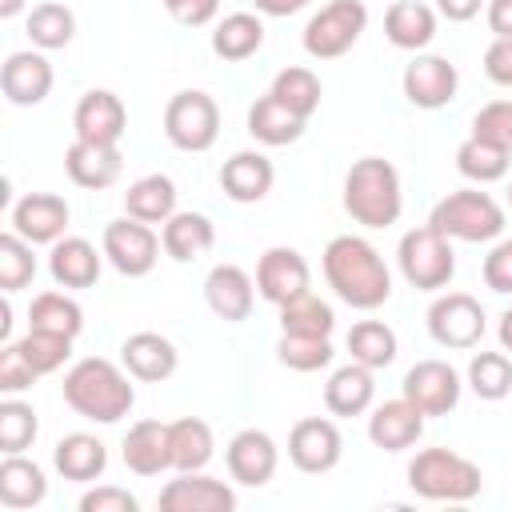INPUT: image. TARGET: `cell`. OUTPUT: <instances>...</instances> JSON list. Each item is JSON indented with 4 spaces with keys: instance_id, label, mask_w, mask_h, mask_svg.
Masks as SVG:
<instances>
[{
    "instance_id": "obj_50",
    "label": "cell",
    "mask_w": 512,
    "mask_h": 512,
    "mask_svg": "<svg viewBox=\"0 0 512 512\" xmlns=\"http://www.w3.org/2000/svg\"><path fill=\"white\" fill-rule=\"evenodd\" d=\"M484 284L492 288V292H500V296H508L512 292V236L508 240H500L488 256H484Z\"/></svg>"
},
{
    "instance_id": "obj_6",
    "label": "cell",
    "mask_w": 512,
    "mask_h": 512,
    "mask_svg": "<svg viewBox=\"0 0 512 512\" xmlns=\"http://www.w3.org/2000/svg\"><path fill=\"white\" fill-rule=\"evenodd\" d=\"M396 260H400L404 280L420 292H440L456 276V252H452L448 236H440L432 224L404 232L400 248H396Z\"/></svg>"
},
{
    "instance_id": "obj_57",
    "label": "cell",
    "mask_w": 512,
    "mask_h": 512,
    "mask_svg": "<svg viewBox=\"0 0 512 512\" xmlns=\"http://www.w3.org/2000/svg\"><path fill=\"white\" fill-rule=\"evenodd\" d=\"M28 0H0V16L4 20H12V16H20V8H24Z\"/></svg>"
},
{
    "instance_id": "obj_44",
    "label": "cell",
    "mask_w": 512,
    "mask_h": 512,
    "mask_svg": "<svg viewBox=\"0 0 512 512\" xmlns=\"http://www.w3.org/2000/svg\"><path fill=\"white\" fill-rule=\"evenodd\" d=\"M36 276V256H32V244L20 236V232H4L0 236V288L4 292H20L24 284H32Z\"/></svg>"
},
{
    "instance_id": "obj_56",
    "label": "cell",
    "mask_w": 512,
    "mask_h": 512,
    "mask_svg": "<svg viewBox=\"0 0 512 512\" xmlns=\"http://www.w3.org/2000/svg\"><path fill=\"white\" fill-rule=\"evenodd\" d=\"M500 348H504V352H512V308L500 316Z\"/></svg>"
},
{
    "instance_id": "obj_37",
    "label": "cell",
    "mask_w": 512,
    "mask_h": 512,
    "mask_svg": "<svg viewBox=\"0 0 512 512\" xmlns=\"http://www.w3.org/2000/svg\"><path fill=\"white\" fill-rule=\"evenodd\" d=\"M284 108H292L300 120H312V112L320 108V96H324V88H320V76L312 72V68H304V64H292V68H280L276 76H272V88H268Z\"/></svg>"
},
{
    "instance_id": "obj_58",
    "label": "cell",
    "mask_w": 512,
    "mask_h": 512,
    "mask_svg": "<svg viewBox=\"0 0 512 512\" xmlns=\"http://www.w3.org/2000/svg\"><path fill=\"white\" fill-rule=\"evenodd\" d=\"M508 208H512V184H508Z\"/></svg>"
},
{
    "instance_id": "obj_45",
    "label": "cell",
    "mask_w": 512,
    "mask_h": 512,
    "mask_svg": "<svg viewBox=\"0 0 512 512\" xmlns=\"http://www.w3.org/2000/svg\"><path fill=\"white\" fill-rule=\"evenodd\" d=\"M16 348H20V356L36 368V376H48V372L64 368V360L72 356V340H68V336L36 332V328H28V332L16 340Z\"/></svg>"
},
{
    "instance_id": "obj_31",
    "label": "cell",
    "mask_w": 512,
    "mask_h": 512,
    "mask_svg": "<svg viewBox=\"0 0 512 512\" xmlns=\"http://www.w3.org/2000/svg\"><path fill=\"white\" fill-rule=\"evenodd\" d=\"M52 464L64 480H76V484H92L96 476H104L108 468V448L88 436V432H72L64 436L56 448H52Z\"/></svg>"
},
{
    "instance_id": "obj_27",
    "label": "cell",
    "mask_w": 512,
    "mask_h": 512,
    "mask_svg": "<svg viewBox=\"0 0 512 512\" xmlns=\"http://www.w3.org/2000/svg\"><path fill=\"white\" fill-rule=\"evenodd\" d=\"M372 396H376V380H372V368L364 364H344L328 376L324 384V408L332 416H364L372 408Z\"/></svg>"
},
{
    "instance_id": "obj_54",
    "label": "cell",
    "mask_w": 512,
    "mask_h": 512,
    "mask_svg": "<svg viewBox=\"0 0 512 512\" xmlns=\"http://www.w3.org/2000/svg\"><path fill=\"white\" fill-rule=\"evenodd\" d=\"M480 8H488V0H436V12L444 20H456V24L480 16Z\"/></svg>"
},
{
    "instance_id": "obj_46",
    "label": "cell",
    "mask_w": 512,
    "mask_h": 512,
    "mask_svg": "<svg viewBox=\"0 0 512 512\" xmlns=\"http://www.w3.org/2000/svg\"><path fill=\"white\" fill-rule=\"evenodd\" d=\"M40 424H36V412L32 404L24 400H0V452L12 456V452H24L32 440H36Z\"/></svg>"
},
{
    "instance_id": "obj_3",
    "label": "cell",
    "mask_w": 512,
    "mask_h": 512,
    "mask_svg": "<svg viewBox=\"0 0 512 512\" xmlns=\"http://www.w3.org/2000/svg\"><path fill=\"white\" fill-rule=\"evenodd\" d=\"M400 172L384 156H360L344 176V212L364 228H388L400 220Z\"/></svg>"
},
{
    "instance_id": "obj_14",
    "label": "cell",
    "mask_w": 512,
    "mask_h": 512,
    "mask_svg": "<svg viewBox=\"0 0 512 512\" xmlns=\"http://www.w3.org/2000/svg\"><path fill=\"white\" fill-rule=\"evenodd\" d=\"M308 284H312V272H308V260L296 248L276 244L256 264V292L268 304H276V308L288 304V300H296V296H304V292H312Z\"/></svg>"
},
{
    "instance_id": "obj_8",
    "label": "cell",
    "mask_w": 512,
    "mask_h": 512,
    "mask_svg": "<svg viewBox=\"0 0 512 512\" xmlns=\"http://www.w3.org/2000/svg\"><path fill=\"white\" fill-rule=\"evenodd\" d=\"M368 28L364 0H332L304 24V52L312 60H336L344 56Z\"/></svg>"
},
{
    "instance_id": "obj_29",
    "label": "cell",
    "mask_w": 512,
    "mask_h": 512,
    "mask_svg": "<svg viewBox=\"0 0 512 512\" xmlns=\"http://www.w3.org/2000/svg\"><path fill=\"white\" fill-rule=\"evenodd\" d=\"M384 36L404 52H420L436 36V12L420 0H396L384 12Z\"/></svg>"
},
{
    "instance_id": "obj_48",
    "label": "cell",
    "mask_w": 512,
    "mask_h": 512,
    "mask_svg": "<svg viewBox=\"0 0 512 512\" xmlns=\"http://www.w3.org/2000/svg\"><path fill=\"white\" fill-rule=\"evenodd\" d=\"M32 384H36V368L20 356L16 344H4V352H0V392L4 396H16V392H24Z\"/></svg>"
},
{
    "instance_id": "obj_9",
    "label": "cell",
    "mask_w": 512,
    "mask_h": 512,
    "mask_svg": "<svg viewBox=\"0 0 512 512\" xmlns=\"http://www.w3.org/2000/svg\"><path fill=\"white\" fill-rule=\"evenodd\" d=\"M160 248H164L160 236H156L144 220H136V216L112 220V224L104 228V244H100L104 260H108L120 276H128V280L148 276V272L156 268V260H160Z\"/></svg>"
},
{
    "instance_id": "obj_23",
    "label": "cell",
    "mask_w": 512,
    "mask_h": 512,
    "mask_svg": "<svg viewBox=\"0 0 512 512\" xmlns=\"http://www.w3.org/2000/svg\"><path fill=\"white\" fill-rule=\"evenodd\" d=\"M120 360L128 368V376L144 380V384H160L176 372L180 364V352L168 336L160 332H132L124 344H120Z\"/></svg>"
},
{
    "instance_id": "obj_53",
    "label": "cell",
    "mask_w": 512,
    "mask_h": 512,
    "mask_svg": "<svg viewBox=\"0 0 512 512\" xmlns=\"http://www.w3.org/2000/svg\"><path fill=\"white\" fill-rule=\"evenodd\" d=\"M484 16H488V28H492V36H500V40H512V0H488Z\"/></svg>"
},
{
    "instance_id": "obj_4",
    "label": "cell",
    "mask_w": 512,
    "mask_h": 512,
    "mask_svg": "<svg viewBox=\"0 0 512 512\" xmlns=\"http://www.w3.org/2000/svg\"><path fill=\"white\" fill-rule=\"evenodd\" d=\"M408 488L416 496H424V500L464 504V500L480 496L484 476L468 456H460L452 448H424L408 464Z\"/></svg>"
},
{
    "instance_id": "obj_15",
    "label": "cell",
    "mask_w": 512,
    "mask_h": 512,
    "mask_svg": "<svg viewBox=\"0 0 512 512\" xmlns=\"http://www.w3.org/2000/svg\"><path fill=\"white\" fill-rule=\"evenodd\" d=\"M224 460H228V476L244 488H264L272 476H276V464H280V452H276V440L264 432V428H240L228 448H224Z\"/></svg>"
},
{
    "instance_id": "obj_25",
    "label": "cell",
    "mask_w": 512,
    "mask_h": 512,
    "mask_svg": "<svg viewBox=\"0 0 512 512\" xmlns=\"http://www.w3.org/2000/svg\"><path fill=\"white\" fill-rule=\"evenodd\" d=\"M128 472L136 476H160L164 468H172V444H168V424L160 420H136L120 444Z\"/></svg>"
},
{
    "instance_id": "obj_40",
    "label": "cell",
    "mask_w": 512,
    "mask_h": 512,
    "mask_svg": "<svg viewBox=\"0 0 512 512\" xmlns=\"http://www.w3.org/2000/svg\"><path fill=\"white\" fill-rule=\"evenodd\" d=\"M348 352L364 368H388L396 360V332L384 320H360L348 328Z\"/></svg>"
},
{
    "instance_id": "obj_35",
    "label": "cell",
    "mask_w": 512,
    "mask_h": 512,
    "mask_svg": "<svg viewBox=\"0 0 512 512\" xmlns=\"http://www.w3.org/2000/svg\"><path fill=\"white\" fill-rule=\"evenodd\" d=\"M264 44V24L252 12H232L212 28V52L220 60H248Z\"/></svg>"
},
{
    "instance_id": "obj_42",
    "label": "cell",
    "mask_w": 512,
    "mask_h": 512,
    "mask_svg": "<svg viewBox=\"0 0 512 512\" xmlns=\"http://www.w3.org/2000/svg\"><path fill=\"white\" fill-rule=\"evenodd\" d=\"M468 388L480 400H504L512 392V360H508V352H476L468 360Z\"/></svg>"
},
{
    "instance_id": "obj_49",
    "label": "cell",
    "mask_w": 512,
    "mask_h": 512,
    "mask_svg": "<svg viewBox=\"0 0 512 512\" xmlns=\"http://www.w3.org/2000/svg\"><path fill=\"white\" fill-rule=\"evenodd\" d=\"M136 508H140V500L116 484H100L80 496V512H136Z\"/></svg>"
},
{
    "instance_id": "obj_30",
    "label": "cell",
    "mask_w": 512,
    "mask_h": 512,
    "mask_svg": "<svg viewBox=\"0 0 512 512\" xmlns=\"http://www.w3.org/2000/svg\"><path fill=\"white\" fill-rule=\"evenodd\" d=\"M160 244H164V252L172 260L188 264V260L204 256L216 244V228H212V220L204 212H172L164 220V228H160Z\"/></svg>"
},
{
    "instance_id": "obj_5",
    "label": "cell",
    "mask_w": 512,
    "mask_h": 512,
    "mask_svg": "<svg viewBox=\"0 0 512 512\" xmlns=\"http://www.w3.org/2000/svg\"><path fill=\"white\" fill-rule=\"evenodd\" d=\"M428 224L448 240L484 244V240H496L504 232V208L480 188H456L444 200H436Z\"/></svg>"
},
{
    "instance_id": "obj_34",
    "label": "cell",
    "mask_w": 512,
    "mask_h": 512,
    "mask_svg": "<svg viewBox=\"0 0 512 512\" xmlns=\"http://www.w3.org/2000/svg\"><path fill=\"white\" fill-rule=\"evenodd\" d=\"M124 212L136 216V220H144V224H164L176 212V184L168 176H160V172L140 176L124 192Z\"/></svg>"
},
{
    "instance_id": "obj_26",
    "label": "cell",
    "mask_w": 512,
    "mask_h": 512,
    "mask_svg": "<svg viewBox=\"0 0 512 512\" xmlns=\"http://www.w3.org/2000/svg\"><path fill=\"white\" fill-rule=\"evenodd\" d=\"M100 256L84 236H60L48 252V276L60 288H92L100 280Z\"/></svg>"
},
{
    "instance_id": "obj_1",
    "label": "cell",
    "mask_w": 512,
    "mask_h": 512,
    "mask_svg": "<svg viewBox=\"0 0 512 512\" xmlns=\"http://www.w3.org/2000/svg\"><path fill=\"white\" fill-rule=\"evenodd\" d=\"M324 280L348 308H360V312H372V308L388 304V296H392L388 264L364 236H332L328 240Z\"/></svg>"
},
{
    "instance_id": "obj_24",
    "label": "cell",
    "mask_w": 512,
    "mask_h": 512,
    "mask_svg": "<svg viewBox=\"0 0 512 512\" xmlns=\"http://www.w3.org/2000/svg\"><path fill=\"white\" fill-rule=\"evenodd\" d=\"M272 180H276V168L264 152H232L220 168V188L228 200L236 204H256L272 192Z\"/></svg>"
},
{
    "instance_id": "obj_10",
    "label": "cell",
    "mask_w": 512,
    "mask_h": 512,
    "mask_svg": "<svg viewBox=\"0 0 512 512\" xmlns=\"http://www.w3.org/2000/svg\"><path fill=\"white\" fill-rule=\"evenodd\" d=\"M428 336L440 348H476L484 336V308L468 292H444L428 304Z\"/></svg>"
},
{
    "instance_id": "obj_2",
    "label": "cell",
    "mask_w": 512,
    "mask_h": 512,
    "mask_svg": "<svg viewBox=\"0 0 512 512\" xmlns=\"http://www.w3.org/2000/svg\"><path fill=\"white\" fill-rule=\"evenodd\" d=\"M60 392H64V404H68L76 416L92 420V424H116V420H124V416L132 412V404H136V388H132L128 376H124L112 360H104V356H84V360H76V364L64 372Z\"/></svg>"
},
{
    "instance_id": "obj_19",
    "label": "cell",
    "mask_w": 512,
    "mask_h": 512,
    "mask_svg": "<svg viewBox=\"0 0 512 512\" xmlns=\"http://www.w3.org/2000/svg\"><path fill=\"white\" fill-rule=\"evenodd\" d=\"M52 64L44 52H12L0 68V92L8 96V104L16 108H32L44 104L52 92Z\"/></svg>"
},
{
    "instance_id": "obj_11",
    "label": "cell",
    "mask_w": 512,
    "mask_h": 512,
    "mask_svg": "<svg viewBox=\"0 0 512 512\" xmlns=\"http://www.w3.org/2000/svg\"><path fill=\"white\" fill-rule=\"evenodd\" d=\"M340 452H344V440L328 416H304L288 432V460L300 472H312V476L332 472L340 464Z\"/></svg>"
},
{
    "instance_id": "obj_38",
    "label": "cell",
    "mask_w": 512,
    "mask_h": 512,
    "mask_svg": "<svg viewBox=\"0 0 512 512\" xmlns=\"http://www.w3.org/2000/svg\"><path fill=\"white\" fill-rule=\"evenodd\" d=\"M508 148L492 144V140H480V136H468L460 148H456V172L472 184H492L500 176H508Z\"/></svg>"
},
{
    "instance_id": "obj_36",
    "label": "cell",
    "mask_w": 512,
    "mask_h": 512,
    "mask_svg": "<svg viewBox=\"0 0 512 512\" xmlns=\"http://www.w3.org/2000/svg\"><path fill=\"white\" fill-rule=\"evenodd\" d=\"M28 328H36V332H56V336L76 340L80 328H84V308H80L72 296H64V292H40V296H32V304H28Z\"/></svg>"
},
{
    "instance_id": "obj_41",
    "label": "cell",
    "mask_w": 512,
    "mask_h": 512,
    "mask_svg": "<svg viewBox=\"0 0 512 512\" xmlns=\"http://www.w3.org/2000/svg\"><path fill=\"white\" fill-rule=\"evenodd\" d=\"M280 328L292 336H332L336 328V312L328 300H320L316 292H304L288 304H280Z\"/></svg>"
},
{
    "instance_id": "obj_33",
    "label": "cell",
    "mask_w": 512,
    "mask_h": 512,
    "mask_svg": "<svg viewBox=\"0 0 512 512\" xmlns=\"http://www.w3.org/2000/svg\"><path fill=\"white\" fill-rule=\"evenodd\" d=\"M168 444H172V468L176 472H200L212 452H216V440H212V428L208 420L200 416H180L168 424Z\"/></svg>"
},
{
    "instance_id": "obj_52",
    "label": "cell",
    "mask_w": 512,
    "mask_h": 512,
    "mask_svg": "<svg viewBox=\"0 0 512 512\" xmlns=\"http://www.w3.org/2000/svg\"><path fill=\"white\" fill-rule=\"evenodd\" d=\"M484 72H488V80L492 84H500V88H512V40H492L488 44V52H484Z\"/></svg>"
},
{
    "instance_id": "obj_21",
    "label": "cell",
    "mask_w": 512,
    "mask_h": 512,
    "mask_svg": "<svg viewBox=\"0 0 512 512\" xmlns=\"http://www.w3.org/2000/svg\"><path fill=\"white\" fill-rule=\"evenodd\" d=\"M424 412L408 400V396H400V400H384L372 416H368V440L376 444V448H384V452H404V448H412L420 436H424Z\"/></svg>"
},
{
    "instance_id": "obj_51",
    "label": "cell",
    "mask_w": 512,
    "mask_h": 512,
    "mask_svg": "<svg viewBox=\"0 0 512 512\" xmlns=\"http://www.w3.org/2000/svg\"><path fill=\"white\" fill-rule=\"evenodd\" d=\"M164 8L172 12V20H180L188 28H200V24H212L216 20L220 0H164Z\"/></svg>"
},
{
    "instance_id": "obj_7",
    "label": "cell",
    "mask_w": 512,
    "mask_h": 512,
    "mask_svg": "<svg viewBox=\"0 0 512 512\" xmlns=\"http://www.w3.org/2000/svg\"><path fill=\"white\" fill-rule=\"evenodd\" d=\"M164 136L180 152H208L220 136V108L208 92L184 88L164 108Z\"/></svg>"
},
{
    "instance_id": "obj_22",
    "label": "cell",
    "mask_w": 512,
    "mask_h": 512,
    "mask_svg": "<svg viewBox=\"0 0 512 512\" xmlns=\"http://www.w3.org/2000/svg\"><path fill=\"white\" fill-rule=\"evenodd\" d=\"M252 288H256V284H252V276H248L240 264H216V268L204 276V300H208V308H212L220 320H228V324H240V320L252 316V300H256Z\"/></svg>"
},
{
    "instance_id": "obj_39",
    "label": "cell",
    "mask_w": 512,
    "mask_h": 512,
    "mask_svg": "<svg viewBox=\"0 0 512 512\" xmlns=\"http://www.w3.org/2000/svg\"><path fill=\"white\" fill-rule=\"evenodd\" d=\"M76 36V16L72 8L56 4V0H44L28 12V40L40 48V52H56V48H68Z\"/></svg>"
},
{
    "instance_id": "obj_16",
    "label": "cell",
    "mask_w": 512,
    "mask_h": 512,
    "mask_svg": "<svg viewBox=\"0 0 512 512\" xmlns=\"http://www.w3.org/2000/svg\"><path fill=\"white\" fill-rule=\"evenodd\" d=\"M164 512H232L236 508V492L216 480V476H204L200 472H180L176 480H168L160 488V500H156Z\"/></svg>"
},
{
    "instance_id": "obj_18",
    "label": "cell",
    "mask_w": 512,
    "mask_h": 512,
    "mask_svg": "<svg viewBox=\"0 0 512 512\" xmlns=\"http://www.w3.org/2000/svg\"><path fill=\"white\" fill-rule=\"evenodd\" d=\"M68 220L72 212L56 192H28L12 204V232H20L28 244H56Z\"/></svg>"
},
{
    "instance_id": "obj_20",
    "label": "cell",
    "mask_w": 512,
    "mask_h": 512,
    "mask_svg": "<svg viewBox=\"0 0 512 512\" xmlns=\"http://www.w3.org/2000/svg\"><path fill=\"white\" fill-rule=\"evenodd\" d=\"M64 168H68V180L80 184V188H112L124 172V156H120V144H92V140H72L68 152H64Z\"/></svg>"
},
{
    "instance_id": "obj_47",
    "label": "cell",
    "mask_w": 512,
    "mask_h": 512,
    "mask_svg": "<svg viewBox=\"0 0 512 512\" xmlns=\"http://www.w3.org/2000/svg\"><path fill=\"white\" fill-rule=\"evenodd\" d=\"M472 136L492 140L512 152V100H492L472 116Z\"/></svg>"
},
{
    "instance_id": "obj_43",
    "label": "cell",
    "mask_w": 512,
    "mask_h": 512,
    "mask_svg": "<svg viewBox=\"0 0 512 512\" xmlns=\"http://www.w3.org/2000/svg\"><path fill=\"white\" fill-rule=\"evenodd\" d=\"M332 340L328 336H292L284 332L280 344H276V360L292 372H316V368H328L332 364Z\"/></svg>"
},
{
    "instance_id": "obj_12",
    "label": "cell",
    "mask_w": 512,
    "mask_h": 512,
    "mask_svg": "<svg viewBox=\"0 0 512 512\" xmlns=\"http://www.w3.org/2000/svg\"><path fill=\"white\" fill-rule=\"evenodd\" d=\"M400 84H404L408 104L432 112V108H444V104L456 96V88H460V72H456V64L444 60V56L416 52V56L404 64Z\"/></svg>"
},
{
    "instance_id": "obj_55",
    "label": "cell",
    "mask_w": 512,
    "mask_h": 512,
    "mask_svg": "<svg viewBox=\"0 0 512 512\" xmlns=\"http://www.w3.org/2000/svg\"><path fill=\"white\" fill-rule=\"evenodd\" d=\"M252 4H256V12H264V16H292V12L308 8L312 0H252Z\"/></svg>"
},
{
    "instance_id": "obj_28",
    "label": "cell",
    "mask_w": 512,
    "mask_h": 512,
    "mask_svg": "<svg viewBox=\"0 0 512 512\" xmlns=\"http://www.w3.org/2000/svg\"><path fill=\"white\" fill-rule=\"evenodd\" d=\"M48 496V480H44V468L20 452L4 456L0 464V504L12 508V512H24V508H36L44 504Z\"/></svg>"
},
{
    "instance_id": "obj_17",
    "label": "cell",
    "mask_w": 512,
    "mask_h": 512,
    "mask_svg": "<svg viewBox=\"0 0 512 512\" xmlns=\"http://www.w3.org/2000/svg\"><path fill=\"white\" fill-rule=\"evenodd\" d=\"M72 128L76 140H92V144H120L124 128H128V108L116 92L108 88H92L80 96L76 112H72Z\"/></svg>"
},
{
    "instance_id": "obj_13",
    "label": "cell",
    "mask_w": 512,
    "mask_h": 512,
    "mask_svg": "<svg viewBox=\"0 0 512 512\" xmlns=\"http://www.w3.org/2000/svg\"><path fill=\"white\" fill-rule=\"evenodd\" d=\"M404 396L424 412V416H448L460 404V376L448 360H420L404 372Z\"/></svg>"
},
{
    "instance_id": "obj_32",
    "label": "cell",
    "mask_w": 512,
    "mask_h": 512,
    "mask_svg": "<svg viewBox=\"0 0 512 512\" xmlns=\"http://www.w3.org/2000/svg\"><path fill=\"white\" fill-rule=\"evenodd\" d=\"M304 124H308V120H300L292 108H284L272 92H264V96L248 108V132H252L260 144H268V148L296 144V140L304 136Z\"/></svg>"
}]
</instances>
